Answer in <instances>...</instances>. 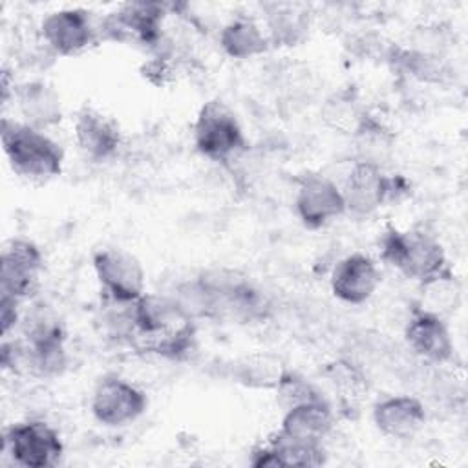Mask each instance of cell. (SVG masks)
<instances>
[{
  "mask_svg": "<svg viewBox=\"0 0 468 468\" xmlns=\"http://www.w3.org/2000/svg\"><path fill=\"white\" fill-rule=\"evenodd\" d=\"M194 320L174 296L144 292L132 303L128 340L150 355L177 360L194 346Z\"/></svg>",
  "mask_w": 468,
  "mask_h": 468,
  "instance_id": "6da1fadb",
  "label": "cell"
},
{
  "mask_svg": "<svg viewBox=\"0 0 468 468\" xmlns=\"http://www.w3.org/2000/svg\"><path fill=\"white\" fill-rule=\"evenodd\" d=\"M0 141L7 163L16 174L35 181H46L60 176L64 166V150L44 130L4 117Z\"/></svg>",
  "mask_w": 468,
  "mask_h": 468,
  "instance_id": "7a4b0ae2",
  "label": "cell"
},
{
  "mask_svg": "<svg viewBox=\"0 0 468 468\" xmlns=\"http://www.w3.org/2000/svg\"><path fill=\"white\" fill-rule=\"evenodd\" d=\"M380 258L417 283L450 267L437 238L424 230H400L393 225H388L382 232Z\"/></svg>",
  "mask_w": 468,
  "mask_h": 468,
  "instance_id": "3957f363",
  "label": "cell"
},
{
  "mask_svg": "<svg viewBox=\"0 0 468 468\" xmlns=\"http://www.w3.org/2000/svg\"><path fill=\"white\" fill-rule=\"evenodd\" d=\"M192 132L196 150L210 161H232L247 148L238 117L221 101H208L201 106Z\"/></svg>",
  "mask_w": 468,
  "mask_h": 468,
  "instance_id": "277c9868",
  "label": "cell"
},
{
  "mask_svg": "<svg viewBox=\"0 0 468 468\" xmlns=\"http://www.w3.org/2000/svg\"><path fill=\"white\" fill-rule=\"evenodd\" d=\"M340 188L346 201V212L369 216L402 196L408 190V183L402 176H388L382 166L355 161Z\"/></svg>",
  "mask_w": 468,
  "mask_h": 468,
  "instance_id": "5b68a950",
  "label": "cell"
},
{
  "mask_svg": "<svg viewBox=\"0 0 468 468\" xmlns=\"http://www.w3.org/2000/svg\"><path fill=\"white\" fill-rule=\"evenodd\" d=\"M166 5L159 2H128L99 20V35L119 44L157 48L163 40Z\"/></svg>",
  "mask_w": 468,
  "mask_h": 468,
  "instance_id": "8992f818",
  "label": "cell"
},
{
  "mask_svg": "<svg viewBox=\"0 0 468 468\" xmlns=\"http://www.w3.org/2000/svg\"><path fill=\"white\" fill-rule=\"evenodd\" d=\"M91 265L104 300L133 303L144 294V269L132 252L104 247L93 252Z\"/></svg>",
  "mask_w": 468,
  "mask_h": 468,
  "instance_id": "52a82bcc",
  "label": "cell"
},
{
  "mask_svg": "<svg viewBox=\"0 0 468 468\" xmlns=\"http://www.w3.org/2000/svg\"><path fill=\"white\" fill-rule=\"evenodd\" d=\"M4 450L18 466L48 468L60 461L64 444L58 431L51 424L38 419H29L15 422L5 430Z\"/></svg>",
  "mask_w": 468,
  "mask_h": 468,
  "instance_id": "ba28073f",
  "label": "cell"
},
{
  "mask_svg": "<svg viewBox=\"0 0 468 468\" xmlns=\"http://www.w3.org/2000/svg\"><path fill=\"white\" fill-rule=\"evenodd\" d=\"M44 271V254L27 238H11L4 243L0 256V294L16 300L29 298Z\"/></svg>",
  "mask_w": 468,
  "mask_h": 468,
  "instance_id": "9c48e42d",
  "label": "cell"
},
{
  "mask_svg": "<svg viewBox=\"0 0 468 468\" xmlns=\"http://www.w3.org/2000/svg\"><path fill=\"white\" fill-rule=\"evenodd\" d=\"M40 37L60 57L79 55L101 38L99 22L82 7H62L48 13L40 24Z\"/></svg>",
  "mask_w": 468,
  "mask_h": 468,
  "instance_id": "30bf717a",
  "label": "cell"
},
{
  "mask_svg": "<svg viewBox=\"0 0 468 468\" xmlns=\"http://www.w3.org/2000/svg\"><path fill=\"white\" fill-rule=\"evenodd\" d=\"M90 408L101 424L117 428L137 420L148 408V397L126 378L106 375L97 382Z\"/></svg>",
  "mask_w": 468,
  "mask_h": 468,
  "instance_id": "8fae6325",
  "label": "cell"
},
{
  "mask_svg": "<svg viewBox=\"0 0 468 468\" xmlns=\"http://www.w3.org/2000/svg\"><path fill=\"white\" fill-rule=\"evenodd\" d=\"M294 212L303 227L322 229L346 214L342 188L322 174H305L298 179Z\"/></svg>",
  "mask_w": 468,
  "mask_h": 468,
  "instance_id": "7c38bea8",
  "label": "cell"
},
{
  "mask_svg": "<svg viewBox=\"0 0 468 468\" xmlns=\"http://www.w3.org/2000/svg\"><path fill=\"white\" fill-rule=\"evenodd\" d=\"M333 294L351 305L366 303L380 285L377 263L364 252H351L338 260L331 271Z\"/></svg>",
  "mask_w": 468,
  "mask_h": 468,
  "instance_id": "4fadbf2b",
  "label": "cell"
},
{
  "mask_svg": "<svg viewBox=\"0 0 468 468\" xmlns=\"http://www.w3.org/2000/svg\"><path fill=\"white\" fill-rule=\"evenodd\" d=\"M404 338L410 349L422 360L444 364L452 360L455 346L444 318L415 307L404 327Z\"/></svg>",
  "mask_w": 468,
  "mask_h": 468,
  "instance_id": "5bb4252c",
  "label": "cell"
},
{
  "mask_svg": "<svg viewBox=\"0 0 468 468\" xmlns=\"http://www.w3.org/2000/svg\"><path fill=\"white\" fill-rule=\"evenodd\" d=\"M73 135L79 150L91 161H108L122 143L117 122L102 112L84 106L75 115Z\"/></svg>",
  "mask_w": 468,
  "mask_h": 468,
  "instance_id": "9a60e30c",
  "label": "cell"
},
{
  "mask_svg": "<svg viewBox=\"0 0 468 468\" xmlns=\"http://www.w3.org/2000/svg\"><path fill=\"white\" fill-rule=\"evenodd\" d=\"M333 424V408L322 395H316L285 408L278 433L302 442L324 444V439L331 433Z\"/></svg>",
  "mask_w": 468,
  "mask_h": 468,
  "instance_id": "2e32d148",
  "label": "cell"
},
{
  "mask_svg": "<svg viewBox=\"0 0 468 468\" xmlns=\"http://www.w3.org/2000/svg\"><path fill=\"white\" fill-rule=\"evenodd\" d=\"M373 422L377 430L389 439H411L422 430L426 410L415 397L393 395L375 404Z\"/></svg>",
  "mask_w": 468,
  "mask_h": 468,
  "instance_id": "e0dca14e",
  "label": "cell"
},
{
  "mask_svg": "<svg viewBox=\"0 0 468 468\" xmlns=\"http://www.w3.org/2000/svg\"><path fill=\"white\" fill-rule=\"evenodd\" d=\"M13 99L16 102L22 122L44 130L60 122L62 101L58 91L44 80H29L13 88Z\"/></svg>",
  "mask_w": 468,
  "mask_h": 468,
  "instance_id": "ac0fdd59",
  "label": "cell"
},
{
  "mask_svg": "<svg viewBox=\"0 0 468 468\" xmlns=\"http://www.w3.org/2000/svg\"><path fill=\"white\" fill-rule=\"evenodd\" d=\"M311 31V13L303 4L274 2L265 5V33L280 48L300 46Z\"/></svg>",
  "mask_w": 468,
  "mask_h": 468,
  "instance_id": "d6986e66",
  "label": "cell"
},
{
  "mask_svg": "<svg viewBox=\"0 0 468 468\" xmlns=\"http://www.w3.org/2000/svg\"><path fill=\"white\" fill-rule=\"evenodd\" d=\"M223 53L236 60H247L265 55L271 48L265 29L247 16H236L229 20L218 35Z\"/></svg>",
  "mask_w": 468,
  "mask_h": 468,
  "instance_id": "ffe728a7",
  "label": "cell"
},
{
  "mask_svg": "<svg viewBox=\"0 0 468 468\" xmlns=\"http://www.w3.org/2000/svg\"><path fill=\"white\" fill-rule=\"evenodd\" d=\"M386 58L402 73L426 84L444 82L450 75V68L439 51L391 46Z\"/></svg>",
  "mask_w": 468,
  "mask_h": 468,
  "instance_id": "44dd1931",
  "label": "cell"
},
{
  "mask_svg": "<svg viewBox=\"0 0 468 468\" xmlns=\"http://www.w3.org/2000/svg\"><path fill=\"white\" fill-rule=\"evenodd\" d=\"M419 289L420 296L415 307L441 318L455 313L463 300V283L450 267L419 283Z\"/></svg>",
  "mask_w": 468,
  "mask_h": 468,
  "instance_id": "7402d4cb",
  "label": "cell"
},
{
  "mask_svg": "<svg viewBox=\"0 0 468 468\" xmlns=\"http://www.w3.org/2000/svg\"><path fill=\"white\" fill-rule=\"evenodd\" d=\"M289 369L271 353H252L243 356L234 369V375L239 384L252 389H278L285 380Z\"/></svg>",
  "mask_w": 468,
  "mask_h": 468,
  "instance_id": "603a6c76",
  "label": "cell"
},
{
  "mask_svg": "<svg viewBox=\"0 0 468 468\" xmlns=\"http://www.w3.org/2000/svg\"><path fill=\"white\" fill-rule=\"evenodd\" d=\"M353 141L358 154L356 161L371 163L377 166L386 163L395 146V139L389 130L371 115H367L364 124L355 132Z\"/></svg>",
  "mask_w": 468,
  "mask_h": 468,
  "instance_id": "cb8c5ba5",
  "label": "cell"
},
{
  "mask_svg": "<svg viewBox=\"0 0 468 468\" xmlns=\"http://www.w3.org/2000/svg\"><path fill=\"white\" fill-rule=\"evenodd\" d=\"M367 115L369 113L349 91L335 93L325 101L322 108L324 122L338 133H346L349 137L355 135V132L364 124Z\"/></svg>",
  "mask_w": 468,
  "mask_h": 468,
  "instance_id": "d4e9b609",
  "label": "cell"
},
{
  "mask_svg": "<svg viewBox=\"0 0 468 468\" xmlns=\"http://www.w3.org/2000/svg\"><path fill=\"white\" fill-rule=\"evenodd\" d=\"M267 442L274 450V455H276L280 466L313 468V466H322L325 463L324 444L294 441V439L283 437L278 431L274 435H271L267 439Z\"/></svg>",
  "mask_w": 468,
  "mask_h": 468,
  "instance_id": "484cf974",
  "label": "cell"
},
{
  "mask_svg": "<svg viewBox=\"0 0 468 468\" xmlns=\"http://www.w3.org/2000/svg\"><path fill=\"white\" fill-rule=\"evenodd\" d=\"M331 380L340 389L342 399L358 397L366 388L364 377L358 373L356 367H353L347 362H338L331 366Z\"/></svg>",
  "mask_w": 468,
  "mask_h": 468,
  "instance_id": "4316f807",
  "label": "cell"
},
{
  "mask_svg": "<svg viewBox=\"0 0 468 468\" xmlns=\"http://www.w3.org/2000/svg\"><path fill=\"white\" fill-rule=\"evenodd\" d=\"M20 300L0 294V325H2V336H7L11 329L18 324L20 318Z\"/></svg>",
  "mask_w": 468,
  "mask_h": 468,
  "instance_id": "83f0119b",
  "label": "cell"
}]
</instances>
